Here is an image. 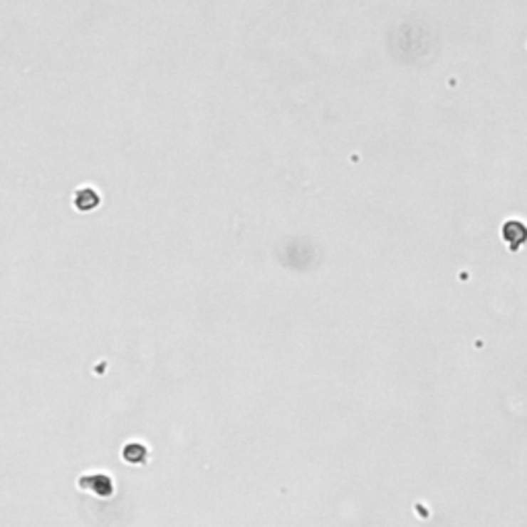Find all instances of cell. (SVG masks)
<instances>
[{
	"instance_id": "1",
	"label": "cell",
	"mask_w": 527,
	"mask_h": 527,
	"mask_svg": "<svg viewBox=\"0 0 527 527\" xmlns=\"http://www.w3.org/2000/svg\"><path fill=\"white\" fill-rule=\"evenodd\" d=\"M501 239L505 241L508 251H519L527 244V225L523 221L508 219L507 223L501 226Z\"/></svg>"
},
{
	"instance_id": "3",
	"label": "cell",
	"mask_w": 527,
	"mask_h": 527,
	"mask_svg": "<svg viewBox=\"0 0 527 527\" xmlns=\"http://www.w3.org/2000/svg\"><path fill=\"white\" fill-rule=\"evenodd\" d=\"M99 204H101V198H99V194L93 188H83L75 194V207L80 212H89V210H93Z\"/></svg>"
},
{
	"instance_id": "4",
	"label": "cell",
	"mask_w": 527,
	"mask_h": 527,
	"mask_svg": "<svg viewBox=\"0 0 527 527\" xmlns=\"http://www.w3.org/2000/svg\"><path fill=\"white\" fill-rule=\"evenodd\" d=\"M147 457H149V452L142 443H128L124 447V459L128 464H145Z\"/></svg>"
},
{
	"instance_id": "2",
	"label": "cell",
	"mask_w": 527,
	"mask_h": 527,
	"mask_svg": "<svg viewBox=\"0 0 527 527\" xmlns=\"http://www.w3.org/2000/svg\"><path fill=\"white\" fill-rule=\"evenodd\" d=\"M78 486H80V489H91L95 494H99V496H112V492H113L112 478H110V476H105V474L80 476Z\"/></svg>"
}]
</instances>
